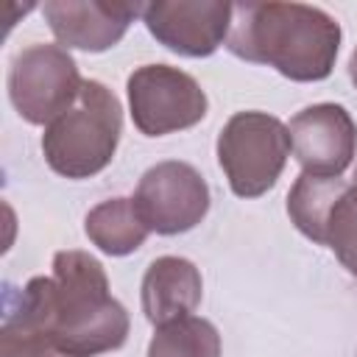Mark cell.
<instances>
[{
	"label": "cell",
	"instance_id": "obj_1",
	"mask_svg": "<svg viewBox=\"0 0 357 357\" xmlns=\"http://www.w3.org/2000/svg\"><path fill=\"white\" fill-rule=\"evenodd\" d=\"M3 329L45 340L64 357H98L128 337V312L112 298L103 265L86 251H59L53 276H33Z\"/></svg>",
	"mask_w": 357,
	"mask_h": 357
},
{
	"label": "cell",
	"instance_id": "obj_2",
	"mask_svg": "<svg viewBox=\"0 0 357 357\" xmlns=\"http://www.w3.org/2000/svg\"><path fill=\"white\" fill-rule=\"evenodd\" d=\"M340 25L332 14L307 3H237L226 47L254 64H268L290 81L329 78Z\"/></svg>",
	"mask_w": 357,
	"mask_h": 357
},
{
	"label": "cell",
	"instance_id": "obj_3",
	"mask_svg": "<svg viewBox=\"0 0 357 357\" xmlns=\"http://www.w3.org/2000/svg\"><path fill=\"white\" fill-rule=\"evenodd\" d=\"M120 131L123 109L117 95L100 81H84L73 109L42 134L45 162L64 178H89L114 159Z\"/></svg>",
	"mask_w": 357,
	"mask_h": 357
},
{
	"label": "cell",
	"instance_id": "obj_4",
	"mask_svg": "<svg viewBox=\"0 0 357 357\" xmlns=\"http://www.w3.org/2000/svg\"><path fill=\"white\" fill-rule=\"evenodd\" d=\"M290 151L287 126L268 112H237L218 134V162L240 198L265 195L279 181Z\"/></svg>",
	"mask_w": 357,
	"mask_h": 357
},
{
	"label": "cell",
	"instance_id": "obj_5",
	"mask_svg": "<svg viewBox=\"0 0 357 357\" xmlns=\"http://www.w3.org/2000/svg\"><path fill=\"white\" fill-rule=\"evenodd\" d=\"M287 215L296 229L326 245L357 276V187L340 176L301 173L287 192Z\"/></svg>",
	"mask_w": 357,
	"mask_h": 357
},
{
	"label": "cell",
	"instance_id": "obj_6",
	"mask_svg": "<svg viewBox=\"0 0 357 357\" xmlns=\"http://www.w3.org/2000/svg\"><path fill=\"white\" fill-rule=\"evenodd\" d=\"M84 78L75 59L61 45H31L20 50L8 70V98L31 126H50L78 100Z\"/></svg>",
	"mask_w": 357,
	"mask_h": 357
},
{
	"label": "cell",
	"instance_id": "obj_7",
	"mask_svg": "<svg viewBox=\"0 0 357 357\" xmlns=\"http://www.w3.org/2000/svg\"><path fill=\"white\" fill-rule=\"evenodd\" d=\"M131 120L145 137H165L190 128L206 117L201 84L170 64H145L128 75Z\"/></svg>",
	"mask_w": 357,
	"mask_h": 357
},
{
	"label": "cell",
	"instance_id": "obj_8",
	"mask_svg": "<svg viewBox=\"0 0 357 357\" xmlns=\"http://www.w3.org/2000/svg\"><path fill=\"white\" fill-rule=\"evenodd\" d=\"M134 206L156 234H181L195 229L209 209L204 176L178 159L148 167L134 190Z\"/></svg>",
	"mask_w": 357,
	"mask_h": 357
},
{
	"label": "cell",
	"instance_id": "obj_9",
	"mask_svg": "<svg viewBox=\"0 0 357 357\" xmlns=\"http://www.w3.org/2000/svg\"><path fill=\"white\" fill-rule=\"evenodd\" d=\"M234 6L223 0H156L142 6V22L167 50L190 59L212 56L229 36Z\"/></svg>",
	"mask_w": 357,
	"mask_h": 357
},
{
	"label": "cell",
	"instance_id": "obj_10",
	"mask_svg": "<svg viewBox=\"0 0 357 357\" xmlns=\"http://www.w3.org/2000/svg\"><path fill=\"white\" fill-rule=\"evenodd\" d=\"M293 156L310 176H340L357 153V126L340 103H315L287 123Z\"/></svg>",
	"mask_w": 357,
	"mask_h": 357
},
{
	"label": "cell",
	"instance_id": "obj_11",
	"mask_svg": "<svg viewBox=\"0 0 357 357\" xmlns=\"http://www.w3.org/2000/svg\"><path fill=\"white\" fill-rule=\"evenodd\" d=\"M42 14L61 47L100 53L114 47L128 25L142 14L139 3H100V0H50Z\"/></svg>",
	"mask_w": 357,
	"mask_h": 357
},
{
	"label": "cell",
	"instance_id": "obj_12",
	"mask_svg": "<svg viewBox=\"0 0 357 357\" xmlns=\"http://www.w3.org/2000/svg\"><path fill=\"white\" fill-rule=\"evenodd\" d=\"M201 271L184 257H159L142 276V312L153 326L187 318L201 304Z\"/></svg>",
	"mask_w": 357,
	"mask_h": 357
},
{
	"label": "cell",
	"instance_id": "obj_13",
	"mask_svg": "<svg viewBox=\"0 0 357 357\" xmlns=\"http://www.w3.org/2000/svg\"><path fill=\"white\" fill-rule=\"evenodd\" d=\"M84 231L103 254L126 257L145 243L151 229L139 218L134 198H109L86 212Z\"/></svg>",
	"mask_w": 357,
	"mask_h": 357
},
{
	"label": "cell",
	"instance_id": "obj_14",
	"mask_svg": "<svg viewBox=\"0 0 357 357\" xmlns=\"http://www.w3.org/2000/svg\"><path fill=\"white\" fill-rule=\"evenodd\" d=\"M148 357H220V335L206 318L187 315L156 326Z\"/></svg>",
	"mask_w": 357,
	"mask_h": 357
},
{
	"label": "cell",
	"instance_id": "obj_15",
	"mask_svg": "<svg viewBox=\"0 0 357 357\" xmlns=\"http://www.w3.org/2000/svg\"><path fill=\"white\" fill-rule=\"evenodd\" d=\"M0 357H64L56 349H50L45 340L28 337V335H17L3 329L0 332Z\"/></svg>",
	"mask_w": 357,
	"mask_h": 357
},
{
	"label": "cell",
	"instance_id": "obj_16",
	"mask_svg": "<svg viewBox=\"0 0 357 357\" xmlns=\"http://www.w3.org/2000/svg\"><path fill=\"white\" fill-rule=\"evenodd\" d=\"M349 75H351V81H354V86H357V47H354V53H351V59H349Z\"/></svg>",
	"mask_w": 357,
	"mask_h": 357
},
{
	"label": "cell",
	"instance_id": "obj_17",
	"mask_svg": "<svg viewBox=\"0 0 357 357\" xmlns=\"http://www.w3.org/2000/svg\"><path fill=\"white\" fill-rule=\"evenodd\" d=\"M354 187H357V173H354Z\"/></svg>",
	"mask_w": 357,
	"mask_h": 357
}]
</instances>
